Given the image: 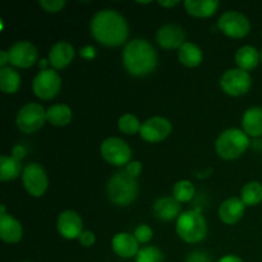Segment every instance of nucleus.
<instances>
[{"label": "nucleus", "instance_id": "1", "mask_svg": "<svg viewBox=\"0 0 262 262\" xmlns=\"http://www.w3.org/2000/svg\"><path fill=\"white\" fill-rule=\"evenodd\" d=\"M90 28L95 40L109 48L123 45L129 36L127 20L114 9L99 10L92 17Z\"/></svg>", "mask_w": 262, "mask_h": 262}, {"label": "nucleus", "instance_id": "2", "mask_svg": "<svg viewBox=\"0 0 262 262\" xmlns=\"http://www.w3.org/2000/svg\"><path fill=\"white\" fill-rule=\"evenodd\" d=\"M125 71L135 77H143L155 71L158 53L145 38H133L125 43L122 54Z\"/></svg>", "mask_w": 262, "mask_h": 262}, {"label": "nucleus", "instance_id": "3", "mask_svg": "<svg viewBox=\"0 0 262 262\" xmlns=\"http://www.w3.org/2000/svg\"><path fill=\"white\" fill-rule=\"evenodd\" d=\"M140 186L138 181L125 170L118 171L109 179L106 186V193L110 201L118 206H128L138 196Z\"/></svg>", "mask_w": 262, "mask_h": 262}, {"label": "nucleus", "instance_id": "4", "mask_svg": "<svg viewBox=\"0 0 262 262\" xmlns=\"http://www.w3.org/2000/svg\"><path fill=\"white\" fill-rule=\"evenodd\" d=\"M250 137L238 128L223 130L215 142L216 154L224 160H234L242 156L250 147Z\"/></svg>", "mask_w": 262, "mask_h": 262}, {"label": "nucleus", "instance_id": "5", "mask_svg": "<svg viewBox=\"0 0 262 262\" xmlns=\"http://www.w3.org/2000/svg\"><path fill=\"white\" fill-rule=\"evenodd\" d=\"M177 234L187 243H200L206 238L207 224L199 209L188 210L179 215L176 225Z\"/></svg>", "mask_w": 262, "mask_h": 262}, {"label": "nucleus", "instance_id": "6", "mask_svg": "<svg viewBox=\"0 0 262 262\" xmlns=\"http://www.w3.org/2000/svg\"><path fill=\"white\" fill-rule=\"evenodd\" d=\"M46 122V110L42 105L28 102L18 110L15 124L20 132L32 135L43 127Z\"/></svg>", "mask_w": 262, "mask_h": 262}, {"label": "nucleus", "instance_id": "7", "mask_svg": "<svg viewBox=\"0 0 262 262\" xmlns=\"http://www.w3.org/2000/svg\"><path fill=\"white\" fill-rule=\"evenodd\" d=\"M100 154L106 163L115 166H124L132 161V150L129 145L119 137H109L102 141Z\"/></svg>", "mask_w": 262, "mask_h": 262}, {"label": "nucleus", "instance_id": "8", "mask_svg": "<svg viewBox=\"0 0 262 262\" xmlns=\"http://www.w3.org/2000/svg\"><path fill=\"white\" fill-rule=\"evenodd\" d=\"M61 78L53 68L40 71L32 82L33 94L41 100H51L60 92Z\"/></svg>", "mask_w": 262, "mask_h": 262}, {"label": "nucleus", "instance_id": "9", "mask_svg": "<svg viewBox=\"0 0 262 262\" xmlns=\"http://www.w3.org/2000/svg\"><path fill=\"white\" fill-rule=\"evenodd\" d=\"M22 182L27 193L32 197H41L48 191V174L38 163H30L23 168Z\"/></svg>", "mask_w": 262, "mask_h": 262}, {"label": "nucleus", "instance_id": "10", "mask_svg": "<svg viewBox=\"0 0 262 262\" xmlns=\"http://www.w3.org/2000/svg\"><path fill=\"white\" fill-rule=\"evenodd\" d=\"M217 27L224 35L232 38H243L251 31L250 19L243 13L228 10L217 19Z\"/></svg>", "mask_w": 262, "mask_h": 262}, {"label": "nucleus", "instance_id": "11", "mask_svg": "<svg viewBox=\"0 0 262 262\" xmlns=\"http://www.w3.org/2000/svg\"><path fill=\"white\" fill-rule=\"evenodd\" d=\"M252 86L250 73L239 68L228 69L220 78V87L229 96H242L247 94Z\"/></svg>", "mask_w": 262, "mask_h": 262}, {"label": "nucleus", "instance_id": "12", "mask_svg": "<svg viewBox=\"0 0 262 262\" xmlns=\"http://www.w3.org/2000/svg\"><path fill=\"white\" fill-rule=\"evenodd\" d=\"M8 53H9L10 64L17 68H30L38 59L37 48L27 40L14 42L9 48Z\"/></svg>", "mask_w": 262, "mask_h": 262}, {"label": "nucleus", "instance_id": "13", "mask_svg": "<svg viewBox=\"0 0 262 262\" xmlns=\"http://www.w3.org/2000/svg\"><path fill=\"white\" fill-rule=\"evenodd\" d=\"M171 123L164 117H152L142 123L140 136L150 143H158L169 137L171 133Z\"/></svg>", "mask_w": 262, "mask_h": 262}, {"label": "nucleus", "instance_id": "14", "mask_svg": "<svg viewBox=\"0 0 262 262\" xmlns=\"http://www.w3.org/2000/svg\"><path fill=\"white\" fill-rule=\"evenodd\" d=\"M56 229L59 234L66 239H78L83 232V220L78 212L73 210H66L59 214L56 220Z\"/></svg>", "mask_w": 262, "mask_h": 262}, {"label": "nucleus", "instance_id": "15", "mask_svg": "<svg viewBox=\"0 0 262 262\" xmlns=\"http://www.w3.org/2000/svg\"><path fill=\"white\" fill-rule=\"evenodd\" d=\"M156 41L161 48L166 50L181 49L183 43H186V32L179 25L168 23L159 28L156 33Z\"/></svg>", "mask_w": 262, "mask_h": 262}, {"label": "nucleus", "instance_id": "16", "mask_svg": "<svg viewBox=\"0 0 262 262\" xmlns=\"http://www.w3.org/2000/svg\"><path fill=\"white\" fill-rule=\"evenodd\" d=\"M74 55H76V50L72 43H69L68 41H58L51 46L48 60L51 68L59 71L68 67L74 59Z\"/></svg>", "mask_w": 262, "mask_h": 262}, {"label": "nucleus", "instance_id": "17", "mask_svg": "<svg viewBox=\"0 0 262 262\" xmlns=\"http://www.w3.org/2000/svg\"><path fill=\"white\" fill-rule=\"evenodd\" d=\"M140 243L136 239V237L130 233H118L112 239V248L122 258H132L136 257L140 251Z\"/></svg>", "mask_w": 262, "mask_h": 262}, {"label": "nucleus", "instance_id": "18", "mask_svg": "<svg viewBox=\"0 0 262 262\" xmlns=\"http://www.w3.org/2000/svg\"><path fill=\"white\" fill-rule=\"evenodd\" d=\"M246 205L241 197H230L225 200L219 207V216L224 224L234 225L239 222L245 215Z\"/></svg>", "mask_w": 262, "mask_h": 262}, {"label": "nucleus", "instance_id": "19", "mask_svg": "<svg viewBox=\"0 0 262 262\" xmlns=\"http://www.w3.org/2000/svg\"><path fill=\"white\" fill-rule=\"evenodd\" d=\"M181 202L177 201L173 196L160 197L154 204V214L156 217L164 222H170V220L178 219L182 214Z\"/></svg>", "mask_w": 262, "mask_h": 262}, {"label": "nucleus", "instance_id": "20", "mask_svg": "<svg viewBox=\"0 0 262 262\" xmlns=\"http://www.w3.org/2000/svg\"><path fill=\"white\" fill-rule=\"evenodd\" d=\"M23 237L22 224L12 215H0V238L5 243H18Z\"/></svg>", "mask_w": 262, "mask_h": 262}, {"label": "nucleus", "instance_id": "21", "mask_svg": "<svg viewBox=\"0 0 262 262\" xmlns=\"http://www.w3.org/2000/svg\"><path fill=\"white\" fill-rule=\"evenodd\" d=\"M242 129L248 137L260 138L262 136V107L253 106L246 110L242 117Z\"/></svg>", "mask_w": 262, "mask_h": 262}, {"label": "nucleus", "instance_id": "22", "mask_svg": "<svg viewBox=\"0 0 262 262\" xmlns=\"http://www.w3.org/2000/svg\"><path fill=\"white\" fill-rule=\"evenodd\" d=\"M184 8L188 14L196 18H209L216 13L219 8L217 0H187Z\"/></svg>", "mask_w": 262, "mask_h": 262}, {"label": "nucleus", "instance_id": "23", "mask_svg": "<svg viewBox=\"0 0 262 262\" xmlns=\"http://www.w3.org/2000/svg\"><path fill=\"white\" fill-rule=\"evenodd\" d=\"M261 59V54L256 48L251 45H245L242 48L238 49L235 53V63H237L238 68L242 71H252L258 66Z\"/></svg>", "mask_w": 262, "mask_h": 262}, {"label": "nucleus", "instance_id": "24", "mask_svg": "<svg viewBox=\"0 0 262 262\" xmlns=\"http://www.w3.org/2000/svg\"><path fill=\"white\" fill-rule=\"evenodd\" d=\"M72 118H73V112L66 104L51 105L46 110V122L55 127H66L72 122Z\"/></svg>", "mask_w": 262, "mask_h": 262}, {"label": "nucleus", "instance_id": "25", "mask_svg": "<svg viewBox=\"0 0 262 262\" xmlns=\"http://www.w3.org/2000/svg\"><path fill=\"white\" fill-rule=\"evenodd\" d=\"M178 59L183 66L188 68H196L202 63L204 54L196 43L186 42L178 50Z\"/></svg>", "mask_w": 262, "mask_h": 262}, {"label": "nucleus", "instance_id": "26", "mask_svg": "<svg viewBox=\"0 0 262 262\" xmlns=\"http://www.w3.org/2000/svg\"><path fill=\"white\" fill-rule=\"evenodd\" d=\"M20 87V76L10 67L0 69V90L4 94H15Z\"/></svg>", "mask_w": 262, "mask_h": 262}, {"label": "nucleus", "instance_id": "27", "mask_svg": "<svg viewBox=\"0 0 262 262\" xmlns=\"http://www.w3.org/2000/svg\"><path fill=\"white\" fill-rule=\"evenodd\" d=\"M20 171H23L20 161L15 160L12 156H0V181H13L19 177Z\"/></svg>", "mask_w": 262, "mask_h": 262}, {"label": "nucleus", "instance_id": "28", "mask_svg": "<svg viewBox=\"0 0 262 262\" xmlns=\"http://www.w3.org/2000/svg\"><path fill=\"white\" fill-rule=\"evenodd\" d=\"M241 200L246 206H256L262 202V184L260 182H248L241 191Z\"/></svg>", "mask_w": 262, "mask_h": 262}, {"label": "nucleus", "instance_id": "29", "mask_svg": "<svg viewBox=\"0 0 262 262\" xmlns=\"http://www.w3.org/2000/svg\"><path fill=\"white\" fill-rule=\"evenodd\" d=\"M194 193H196V188H194L193 183L187 179L177 182L173 187V197L181 204L191 201L194 197Z\"/></svg>", "mask_w": 262, "mask_h": 262}, {"label": "nucleus", "instance_id": "30", "mask_svg": "<svg viewBox=\"0 0 262 262\" xmlns=\"http://www.w3.org/2000/svg\"><path fill=\"white\" fill-rule=\"evenodd\" d=\"M141 127H142V123L140 122L136 115L127 113V114L122 115L118 120V128L122 133L124 135H136V133H140Z\"/></svg>", "mask_w": 262, "mask_h": 262}, {"label": "nucleus", "instance_id": "31", "mask_svg": "<svg viewBox=\"0 0 262 262\" xmlns=\"http://www.w3.org/2000/svg\"><path fill=\"white\" fill-rule=\"evenodd\" d=\"M136 262H164V255L158 247L146 246L140 248L136 256Z\"/></svg>", "mask_w": 262, "mask_h": 262}, {"label": "nucleus", "instance_id": "32", "mask_svg": "<svg viewBox=\"0 0 262 262\" xmlns=\"http://www.w3.org/2000/svg\"><path fill=\"white\" fill-rule=\"evenodd\" d=\"M133 235H135L136 239L138 241V243H148L152 239L154 230L151 229V227H148L147 224H141L136 228Z\"/></svg>", "mask_w": 262, "mask_h": 262}, {"label": "nucleus", "instance_id": "33", "mask_svg": "<svg viewBox=\"0 0 262 262\" xmlns=\"http://www.w3.org/2000/svg\"><path fill=\"white\" fill-rule=\"evenodd\" d=\"M40 7L48 13H58L66 7V0H40Z\"/></svg>", "mask_w": 262, "mask_h": 262}, {"label": "nucleus", "instance_id": "34", "mask_svg": "<svg viewBox=\"0 0 262 262\" xmlns=\"http://www.w3.org/2000/svg\"><path fill=\"white\" fill-rule=\"evenodd\" d=\"M186 262H211V257L205 251H193L187 256Z\"/></svg>", "mask_w": 262, "mask_h": 262}, {"label": "nucleus", "instance_id": "35", "mask_svg": "<svg viewBox=\"0 0 262 262\" xmlns=\"http://www.w3.org/2000/svg\"><path fill=\"white\" fill-rule=\"evenodd\" d=\"M124 170L127 171L130 177L137 179L138 177H140V174L142 173V164L137 160H132L130 163H128L127 165H125Z\"/></svg>", "mask_w": 262, "mask_h": 262}, {"label": "nucleus", "instance_id": "36", "mask_svg": "<svg viewBox=\"0 0 262 262\" xmlns=\"http://www.w3.org/2000/svg\"><path fill=\"white\" fill-rule=\"evenodd\" d=\"M78 241L83 247H92L96 243V237H95L94 232H91V230H83L82 234L79 235Z\"/></svg>", "mask_w": 262, "mask_h": 262}, {"label": "nucleus", "instance_id": "37", "mask_svg": "<svg viewBox=\"0 0 262 262\" xmlns=\"http://www.w3.org/2000/svg\"><path fill=\"white\" fill-rule=\"evenodd\" d=\"M26 148H25V146H22V145H17V146H14V147H13V150H12V158H14L15 160H18V161H20L22 160L23 158H25L26 156Z\"/></svg>", "mask_w": 262, "mask_h": 262}, {"label": "nucleus", "instance_id": "38", "mask_svg": "<svg viewBox=\"0 0 262 262\" xmlns=\"http://www.w3.org/2000/svg\"><path fill=\"white\" fill-rule=\"evenodd\" d=\"M8 63H10L9 53H8L7 50H2L0 51V67H2V68H5Z\"/></svg>", "mask_w": 262, "mask_h": 262}, {"label": "nucleus", "instance_id": "39", "mask_svg": "<svg viewBox=\"0 0 262 262\" xmlns=\"http://www.w3.org/2000/svg\"><path fill=\"white\" fill-rule=\"evenodd\" d=\"M217 262H243V260L239 257V256L227 255V256H223V257Z\"/></svg>", "mask_w": 262, "mask_h": 262}, {"label": "nucleus", "instance_id": "40", "mask_svg": "<svg viewBox=\"0 0 262 262\" xmlns=\"http://www.w3.org/2000/svg\"><path fill=\"white\" fill-rule=\"evenodd\" d=\"M179 0H160V2H159V4L161 5V7H164V8H170V7H176V5H178L179 4Z\"/></svg>", "mask_w": 262, "mask_h": 262}, {"label": "nucleus", "instance_id": "41", "mask_svg": "<svg viewBox=\"0 0 262 262\" xmlns=\"http://www.w3.org/2000/svg\"><path fill=\"white\" fill-rule=\"evenodd\" d=\"M261 61H262V50H261Z\"/></svg>", "mask_w": 262, "mask_h": 262}, {"label": "nucleus", "instance_id": "42", "mask_svg": "<svg viewBox=\"0 0 262 262\" xmlns=\"http://www.w3.org/2000/svg\"><path fill=\"white\" fill-rule=\"evenodd\" d=\"M23 262H28V261H23Z\"/></svg>", "mask_w": 262, "mask_h": 262}, {"label": "nucleus", "instance_id": "43", "mask_svg": "<svg viewBox=\"0 0 262 262\" xmlns=\"http://www.w3.org/2000/svg\"><path fill=\"white\" fill-rule=\"evenodd\" d=\"M261 35H262V33H261Z\"/></svg>", "mask_w": 262, "mask_h": 262}]
</instances>
